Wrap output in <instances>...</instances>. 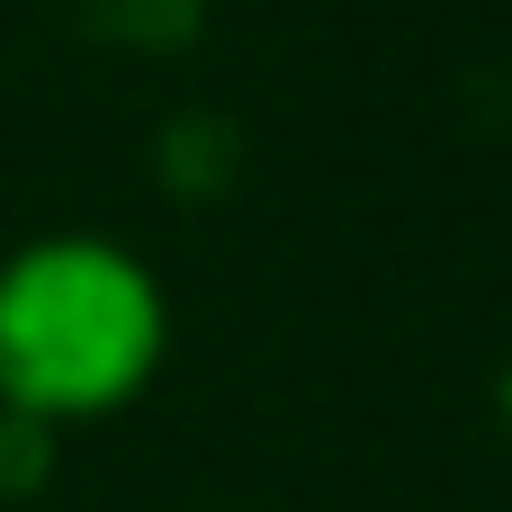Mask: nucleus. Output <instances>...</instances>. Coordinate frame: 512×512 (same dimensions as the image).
<instances>
[{
  "label": "nucleus",
  "instance_id": "2",
  "mask_svg": "<svg viewBox=\"0 0 512 512\" xmlns=\"http://www.w3.org/2000/svg\"><path fill=\"white\" fill-rule=\"evenodd\" d=\"M90 9H99V27L126 36V45H180L207 0H90Z\"/></svg>",
  "mask_w": 512,
  "mask_h": 512
},
{
  "label": "nucleus",
  "instance_id": "3",
  "mask_svg": "<svg viewBox=\"0 0 512 512\" xmlns=\"http://www.w3.org/2000/svg\"><path fill=\"white\" fill-rule=\"evenodd\" d=\"M45 468H54V432L0 405V495H36Z\"/></svg>",
  "mask_w": 512,
  "mask_h": 512
},
{
  "label": "nucleus",
  "instance_id": "4",
  "mask_svg": "<svg viewBox=\"0 0 512 512\" xmlns=\"http://www.w3.org/2000/svg\"><path fill=\"white\" fill-rule=\"evenodd\" d=\"M495 405H504V441H512V369H504V396H495Z\"/></svg>",
  "mask_w": 512,
  "mask_h": 512
},
{
  "label": "nucleus",
  "instance_id": "1",
  "mask_svg": "<svg viewBox=\"0 0 512 512\" xmlns=\"http://www.w3.org/2000/svg\"><path fill=\"white\" fill-rule=\"evenodd\" d=\"M162 360V288L117 243L63 234L0 270V405L27 423H72L126 405Z\"/></svg>",
  "mask_w": 512,
  "mask_h": 512
}]
</instances>
